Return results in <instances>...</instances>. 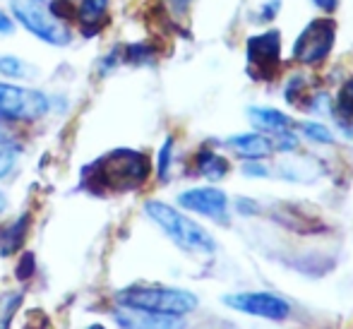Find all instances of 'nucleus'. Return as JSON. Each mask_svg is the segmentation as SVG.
I'll return each mask as SVG.
<instances>
[{"label":"nucleus","mask_w":353,"mask_h":329,"mask_svg":"<svg viewBox=\"0 0 353 329\" xmlns=\"http://www.w3.org/2000/svg\"><path fill=\"white\" fill-rule=\"evenodd\" d=\"M116 298L125 308H137V310H149L173 317H183L197 308V298L190 291L166 286H130L123 288Z\"/></svg>","instance_id":"2"},{"label":"nucleus","mask_w":353,"mask_h":329,"mask_svg":"<svg viewBox=\"0 0 353 329\" xmlns=\"http://www.w3.org/2000/svg\"><path fill=\"white\" fill-rule=\"evenodd\" d=\"M147 217L176 243L178 248L190 252H214L216 250V241L212 238V233L207 228H202L197 221L188 219L185 214H181L176 207L159 199H149L144 204Z\"/></svg>","instance_id":"1"},{"label":"nucleus","mask_w":353,"mask_h":329,"mask_svg":"<svg viewBox=\"0 0 353 329\" xmlns=\"http://www.w3.org/2000/svg\"><path fill=\"white\" fill-rule=\"evenodd\" d=\"M303 134L312 142H320V144H332L334 142V134L330 132V128L322 126V123H303Z\"/></svg>","instance_id":"17"},{"label":"nucleus","mask_w":353,"mask_h":329,"mask_svg":"<svg viewBox=\"0 0 353 329\" xmlns=\"http://www.w3.org/2000/svg\"><path fill=\"white\" fill-rule=\"evenodd\" d=\"M281 58V34L276 29L252 37L248 41V63L250 70H260L262 77H270L276 72Z\"/></svg>","instance_id":"8"},{"label":"nucleus","mask_w":353,"mask_h":329,"mask_svg":"<svg viewBox=\"0 0 353 329\" xmlns=\"http://www.w3.org/2000/svg\"><path fill=\"white\" fill-rule=\"evenodd\" d=\"M34 3H39V0H34Z\"/></svg>","instance_id":"32"},{"label":"nucleus","mask_w":353,"mask_h":329,"mask_svg":"<svg viewBox=\"0 0 353 329\" xmlns=\"http://www.w3.org/2000/svg\"><path fill=\"white\" fill-rule=\"evenodd\" d=\"M27 226H29V214L19 217L12 226H8L3 233H0V252L3 255H12L22 248V241H24V233H27Z\"/></svg>","instance_id":"14"},{"label":"nucleus","mask_w":353,"mask_h":329,"mask_svg":"<svg viewBox=\"0 0 353 329\" xmlns=\"http://www.w3.org/2000/svg\"><path fill=\"white\" fill-rule=\"evenodd\" d=\"M223 303L233 310H241L245 315L262 317V320H286L291 315V306L286 298L274 296L267 291H245V293H228L223 296Z\"/></svg>","instance_id":"7"},{"label":"nucleus","mask_w":353,"mask_h":329,"mask_svg":"<svg viewBox=\"0 0 353 329\" xmlns=\"http://www.w3.org/2000/svg\"><path fill=\"white\" fill-rule=\"evenodd\" d=\"M171 157H173V137H166L161 152H159V161H157V173L161 181L168 178V168H171Z\"/></svg>","instance_id":"18"},{"label":"nucleus","mask_w":353,"mask_h":329,"mask_svg":"<svg viewBox=\"0 0 353 329\" xmlns=\"http://www.w3.org/2000/svg\"><path fill=\"white\" fill-rule=\"evenodd\" d=\"M312 3L317 5V8L322 10V12H327V14H332L336 10V5H339V0H312Z\"/></svg>","instance_id":"27"},{"label":"nucleus","mask_w":353,"mask_h":329,"mask_svg":"<svg viewBox=\"0 0 353 329\" xmlns=\"http://www.w3.org/2000/svg\"><path fill=\"white\" fill-rule=\"evenodd\" d=\"M87 329H106L103 325H92V327H87Z\"/></svg>","instance_id":"31"},{"label":"nucleus","mask_w":353,"mask_h":329,"mask_svg":"<svg viewBox=\"0 0 353 329\" xmlns=\"http://www.w3.org/2000/svg\"><path fill=\"white\" fill-rule=\"evenodd\" d=\"M14 32V22L10 19L8 12L0 10V34H12Z\"/></svg>","instance_id":"25"},{"label":"nucleus","mask_w":353,"mask_h":329,"mask_svg":"<svg viewBox=\"0 0 353 329\" xmlns=\"http://www.w3.org/2000/svg\"><path fill=\"white\" fill-rule=\"evenodd\" d=\"M116 322L121 329H181V320L173 315H159V312L125 306L116 312Z\"/></svg>","instance_id":"10"},{"label":"nucleus","mask_w":353,"mask_h":329,"mask_svg":"<svg viewBox=\"0 0 353 329\" xmlns=\"http://www.w3.org/2000/svg\"><path fill=\"white\" fill-rule=\"evenodd\" d=\"M243 173H245V176L262 178V176H270V168L262 166V163H245V166H243Z\"/></svg>","instance_id":"22"},{"label":"nucleus","mask_w":353,"mask_h":329,"mask_svg":"<svg viewBox=\"0 0 353 329\" xmlns=\"http://www.w3.org/2000/svg\"><path fill=\"white\" fill-rule=\"evenodd\" d=\"M32 272H34V255H24V262H19L17 267V279H29Z\"/></svg>","instance_id":"23"},{"label":"nucleus","mask_w":353,"mask_h":329,"mask_svg":"<svg viewBox=\"0 0 353 329\" xmlns=\"http://www.w3.org/2000/svg\"><path fill=\"white\" fill-rule=\"evenodd\" d=\"M48 97L37 89L0 82V121L32 123L48 113Z\"/></svg>","instance_id":"4"},{"label":"nucleus","mask_w":353,"mask_h":329,"mask_svg":"<svg viewBox=\"0 0 353 329\" xmlns=\"http://www.w3.org/2000/svg\"><path fill=\"white\" fill-rule=\"evenodd\" d=\"M178 204L183 209L202 214V217L216 219V221L226 219L228 212V197L219 188H192V190H185L178 195Z\"/></svg>","instance_id":"9"},{"label":"nucleus","mask_w":353,"mask_h":329,"mask_svg":"<svg viewBox=\"0 0 353 329\" xmlns=\"http://www.w3.org/2000/svg\"><path fill=\"white\" fill-rule=\"evenodd\" d=\"M238 212L241 214H255L257 207H255V202H250V199H238Z\"/></svg>","instance_id":"28"},{"label":"nucleus","mask_w":353,"mask_h":329,"mask_svg":"<svg viewBox=\"0 0 353 329\" xmlns=\"http://www.w3.org/2000/svg\"><path fill=\"white\" fill-rule=\"evenodd\" d=\"M125 61L130 66H144V63H152V48L149 46H128L125 48Z\"/></svg>","instance_id":"19"},{"label":"nucleus","mask_w":353,"mask_h":329,"mask_svg":"<svg viewBox=\"0 0 353 329\" xmlns=\"http://www.w3.org/2000/svg\"><path fill=\"white\" fill-rule=\"evenodd\" d=\"M3 209H5V195L0 192V212H3Z\"/></svg>","instance_id":"30"},{"label":"nucleus","mask_w":353,"mask_h":329,"mask_svg":"<svg viewBox=\"0 0 353 329\" xmlns=\"http://www.w3.org/2000/svg\"><path fill=\"white\" fill-rule=\"evenodd\" d=\"M0 72H3L5 77H12V79L34 77V72H29V68L14 56H3V58H0Z\"/></svg>","instance_id":"16"},{"label":"nucleus","mask_w":353,"mask_h":329,"mask_svg":"<svg viewBox=\"0 0 353 329\" xmlns=\"http://www.w3.org/2000/svg\"><path fill=\"white\" fill-rule=\"evenodd\" d=\"M12 12L27 32H32L34 37L51 43V46H68L72 41L70 29L63 22L48 17L46 10L34 0H12Z\"/></svg>","instance_id":"5"},{"label":"nucleus","mask_w":353,"mask_h":329,"mask_svg":"<svg viewBox=\"0 0 353 329\" xmlns=\"http://www.w3.org/2000/svg\"><path fill=\"white\" fill-rule=\"evenodd\" d=\"M272 144H274V149H279V152H293V149L298 147V139L291 130H286V132L276 134V139H272Z\"/></svg>","instance_id":"21"},{"label":"nucleus","mask_w":353,"mask_h":329,"mask_svg":"<svg viewBox=\"0 0 353 329\" xmlns=\"http://www.w3.org/2000/svg\"><path fill=\"white\" fill-rule=\"evenodd\" d=\"M197 171L205 178H210V181H219V178H223L228 173V161L223 157H219V154H214L212 149H202L197 154Z\"/></svg>","instance_id":"15"},{"label":"nucleus","mask_w":353,"mask_h":329,"mask_svg":"<svg viewBox=\"0 0 353 329\" xmlns=\"http://www.w3.org/2000/svg\"><path fill=\"white\" fill-rule=\"evenodd\" d=\"M248 118H250V123L257 128V130L262 132H286L293 128V121L286 116V113L276 111V108H260V106H252L248 108Z\"/></svg>","instance_id":"12"},{"label":"nucleus","mask_w":353,"mask_h":329,"mask_svg":"<svg viewBox=\"0 0 353 329\" xmlns=\"http://www.w3.org/2000/svg\"><path fill=\"white\" fill-rule=\"evenodd\" d=\"M166 5L171 8L173 14H185L188 5H190V0H166Z\"/></svg>","instance_id":"26"},{"label":"nucleus","mask_w":353,"mask_h":329,"mask_svg":"<svg viewBox=\"0 0 353 329\" xmlns=\"http://www.w3.org/2000/svg\"><path fill=\"white\" fill-rule=\"evenodd\" d=\"M336 41V22L334 19H312L301 37L293 43V58L303 66H317L322 63Z\"/></svg>","instance_id":"6"},{"label":"nucleus","mask_w":353,"mask_h":329,"mask_svg":"<svg viewBox=\"0 0 353 329\" xmlns=\"http://www.w3.org/2000/svg\"><path fill=\"white\" fill-rule=\"evenodd\" d=\"M5 142H8V137H5L3 128H0V147H5Z\"/></svg>","instance_id":"29"},{"label":"nucleus","mask_w":353,"mask_h":329,"mask_svg":"<svg viewBox=\"0 0 353 329\" xmlns=\"http://www.w3.org/2000/svg\"><path fill=\"white\" fill-rule=\"evenodd\" d=\"M152 163L142 152L118 149L97 163V181L113 190H135L149 178Z\"/></svg>","instance_id":"3"},{"label":"nucleus","mask_w":353,"mask_h":329,"mask_svg":"<svg viewBox=\"0 0 353 329\" xmlns=\"http://www.w3.org/2000/svg\"><path fill=\"white\" fill-rule=\"evenodd\" d=\"M336 106H339V111L344 113V116H353V77L349 79V82H344Z\"/></svg>","instance_id":"20"},{"label":"nucleus","mask_w":353,"mask_h":329,"mask_svg":"<svg viewBox=\"0 0 353 329\" xmlns=\"http://www.w3.org/2000/svg\"><path fill=\"white\" fill-rule=\"evenodd\" d=\"M279 8H281V0H270V3L262 8V19H274Z\"/></svg>","instance_id":"24"},{"label":"nucleus","mask_w":353,"mask_h":329,"mask_svg":"<svg viewBox=\"0 0 353 329\" xmlns=\"http://www.w3.org/2000/svg\"><path fill=\"white\" fill-rule=\"evenodd\" d=\"M108 3L111 0H82L77 8V19L79 27L87 37L97 34V29L101 27V22L106 19L108 14Z\"/></svg>","instance_id":"13"},{"label":"nucleus","mask_w":353,"mask_h":329,"mask_svg":"<svg viewBox=\"0 0 353 329\" xmlns=\"http://www.w3.org/2000/svg\"><path fill=\"white\" fill-rule=\"evenodd\" d=\"M226 144L238 154V157L252 159V161H257V159H267L272 152H274V144H272V139L267 137V134H262V132L233 134V137H228Z\"/></svg>","instance_id":"11"}]
</instances>
